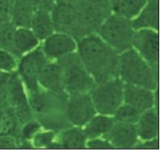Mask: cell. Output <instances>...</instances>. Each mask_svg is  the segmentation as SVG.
I'll return each mask as SVG.
<instances>
[{
    "label": "cell",
    "mask_w": 160,
    "mask_h": 150,
    "mask_svg": "<svg viewBox=\"0 0 160 150\" xmlns=\"http://www.w3.org/2000/svg\"><path fill=\"white\" fill-rule=\"evenodd\" d=\"M115 120L112 116H107L96 114L82 127L86 139L95 138V137H103L111 130Z\"/></svg>",
    "instance_id": "obj_21"
},
{
    "label": "cell",
    "mask_w": 160,
    "mask_h": 150,
    "mask_svg": "<svg viewBox=\"0 0 160 150\" xmlns=\"http://www.w3.org/2000/svg\"><path fill=\"white\" fill-rule=\"evenodd\" d=\"M7 105H9L14 111L20 125L33 118L32 112L29 107L28 92L22 81L20 80L16 72L11 74L9 91L7 97Z\"/></svg>",
    "instance_id": "obj_11"
},
{
    "label": "cell",
    "mask_w": 160,
    "mask_h": 150,
    "mask_svg": "<svg viewBox=\"0 0 160 150\" xmlns=\"http://www.w3.org/2000/svg\"><path fill=\"white\" fill-rule=\"evenodd\" d=\"M48 61L47 57L42 51L41 46L18 58L16 74L22 81L27 92L33 91L40 87L38 78Z\"/></svg>",
    "instance_id": "obj_8"
},
{
    "label": "cell",
    "mask_w": 160,
    "mask_h": 150,
    "mask_svg": "<svg viewBox=\"0 0 160 150\" xmlns=\"http://www.w3.org/2000/svg\"><path fill=\"white\" fill-rule=\"evenodd\" d=\"M96 114L89 92L67 97L65 115L71 126L83 127Z\"/></svg>",
    "instance_id": "obj_9"
},
{
    "label": "cell",
    "mask_w": 160,
    "mask_h": 150,
    "mask_svg": "<svg viewBox=\"0 0 160 150\" xmlns=\"http://www.w3.org/2000/svg\"><path fill=\"white\" fill-rule=\"evenodd\" d=\"M159 141L158 137L150 140H139L138 143L135 145L134 148L139 149H158L159 147Z\"/></svg>",
    "instance_id": "obj_34"
},
{
    "label": "cell",
    "mask_w": 160,
    "mask_h": 150,
    "mask_svg": "<svg viewBox=\"0 0 160 150\" xmlns=\"http://www.w3.org/2000/svg\"><path fill=\"white\" fill-rule=\"evenodd\" d=\"M141 112L134 109L128 103L123 102L118 108V110L113 114L112 118L115 122H121V123H128V124H136L139 120Z\"/></svg>",
    "instance_id": "obj_26"
},
{
    "label": "cell",
    "mask_w": 160,
    "mask_h": 150,
    "mask_svg": "<svg viewBox=\"0 0 160 150\" xmlns=\"http://www.w3.org/2000/svg\"><path fill=\"white\" fill-rule=\"evenodd\" d=\"M134 31L141 28H151L158 31L159 28V4L158 0H147L140 12L131 19Z\"/></svg>",
    "instance_id": "obj_17"
},
{
    "label": "cell",
    "mask_w": 160,
    "mask_h": 150,
    "mask_svg": "<svg viewBox=\"0 0 160 150\" xmlns=\"http://www.w3.org/2000/svg\"><path fill=\"white\" fill-rule=\"evenodd\" d=\"M14 0H0V24L10 22Z\"/></svg>",
    "instance_id": "obj_31"
},
{
    "label": "cell",
    "mask_w": 160,
    "mask_h": 150,
    "mask_svg": "<svg viewBox=\"0 0 160 150\" xmlns=\"http://www.w3.org/2000/svg\"><path fill=\"white\" fill-rule=\"evenodd\" d=\"M103 137L115 149H132L139 141L136 124L121 122L113 123L112 129Z\"/></svg>",
    "instance_id": "obj_13"
},
{
    "label": "cell",
    "mask_w": 160,
    "mask_h": 150,
    "mask_svg": "<svg viewBox=\"0 0 160 150\" xmlns=\"http://www.w3.org/2000/svg\"><path fill=\"white\" fill-rule=\"evenodd\" d=\"M11 74L12 73H2L0 75V107L7 102Z\"/></svg>",
    "instance_id": "obj_30"
},
{
    "label": "cell",
    "mask_w": 160,
    "mask_h": 150,
    "mask_svg": "<svg viewBox=\"0 0 160 150\" xmlns=\"http://www.w3.org/2000/svg\"><path fill=\"white\" fill-rule=\"evenodd\" d=\"M39 86L56 93H65L63 88L62 74L57 61H48L42 69L38 78Z\"/></svg>",
    "instance_id": "obj_16"
},
{
    "label": "cell",
    "mask_w": 160,
    "mask_h": 150,
    "mask_svg": "<svg viewBox=\"0 0 160 150\" xmlns=\"http://www.w3.org/2000/svg\"><path fill=\"white\" fill-rule=\"evenodd\" d=\"M76 52L95 83L118 77L119 54L95 32L77 41Z\"/></svg>",
    "instance_id": "obj_1"
},
{
    "label": "cell",
    "mask_w": 160,
    "mask_h": 150,
    "mask_svg": "<svg viewBox=\"0 0 160 150\" xmlns=\"http://www.w3.org/2000/svg\"><path fill=\"white\" fill-rule=\"evenodd\" d=\"M86 140L83 128L70 126L57 132L56 138L48 149H84Z\"/></svg>",
    "instance_id": "obj_15"
},
{
    "label": "cell",
    "mask_w": 160,
    "mask_h": 150,
    "mask_svg": "<svg viewBox=\"0 0 160 150\" xmlns=\"http://www.w3.org/2000/svg\"><path fill=\"white\" fill-rule=\"evenodd\" d=\"M2 73H3V72H1V71H0V75H1V74H2Z\"/></svg>",
    "instance_id": "obj_37"
},
{
    "label": "cell",
    "mask_w": 160,
    "mask_h": 150,
    "mask_svg": "<svg viewBox=\"0 0 160 150\" xmlns=\"http://www.w3.org/2000/svg\"><path fill=\"white\" fill-rule=\"evenodd\" d=\"M67 97L66 93H56L42 87L28 92L33 118L44 129L59 132L71 126L65 115Z\"/></svg>",
    "instance_id": "obj_2"
},
{
    "label": "cell",
    "mask_w": 160,
    "mask_h": 150,
    "mask_svg": "<svg viewBox=\"0 0 160 150\" xmlns=\"http://www.w3.org/2000/svg\"><path fill=\"white\" fill-rule=\"evenodd\" d=\"M16 27L11 22L0 24V49L14 54V34Z\"/></svg>",
    "instance_id": "obj_25"
},
{
    "label": "cell",
    "mask_w": 160,
    "mask_h": 150,
    "mask_svg": "<svg viewBox=\"0 0 160 150\" xmlns=\"http://www.w3.org/2000/svg\"><path fill=\"white\" fill-rule=\"evenodd\" d=\"M41 43L42 51L50 61H56L77 50V41L65 32H54Z\"/></svg>",
    "instance_id": "obj_12"
},
{
    "label": "cell",
    "mask_w": 160,
    "mask_h": 150,
    "mask_svg": "<svg viewBox=\"0 0 160 150\" xmlns=\"http://www.w3.org/2000/svg\"><path fill=\"white\" fill-rule=\"evenodd\" d=\"M35 11V8L24 0H14L10 22L16 28H29Z\"/></svg>",
    "instance_id": "obj_23"
},
{
    "label": "cell",
    "mask_w": 160,
    "mask_h": 150,
    "mask_svg": "<svg viewBox=\"0 0 160 150\" xmlns=\"http://www.w3.org/2000/svg\"><path fill=\"white\" fill-rule=\"evenodd\" d=\"M41 44L40 40L29 28H16L14 34V55L19 58L35 50Z\"/></svg>",
    "instance_id": "obj_20"
},
{
    "label": "cell",
    "mask_w": 160,
    "mask_h": 150,
    "mask_svg": "<svg viewBox=\"0 0 160 150\" xmlns=\"http://www.w3.org/2000/svg\"><path fill=\"white\" fill-rule=\"evenodd\" d=\"M55 32H65L78 41L92 32H89L75 4L65 0H55L51 8Z\"/></svg>",
    "instance_id": "obj_6"
},
{
    "label": "cell",
    "mask_w": 160,
    "mask_h": 150,
    "mask_svg": "<svg viewBox=\"0 0 160 150\" xmlns=\"http://www.w3.org/2000/svg\"><path fill=\"white\" fill-rule=\"evenodd\" d=\"M86 1L102 6H111V0H86ZM112 7V6H111Z\"/></svg>",
    "instance_id": "obj_36"
},
{
    "label": "cell",
    "mask_w": 160,
    "mask_h": 150,
    "mask_svg": "<svg viewBox=\"0 0 160 150\" xmlns=\"http://www.w3.org/2000/svg\"><path fill=\"white\" fill-rule=\"evenodd\" d=\"M94 109L98 114L113 116L124 102V82L119 77L95 83L89 91Z\"/></svg>",
    "instance_id": "obj_7"
},
{
    "label": "cell",
    "mask_w": 160,
    "mask_h": 150,
    "mask_svg": "<svg viewBox=\"0 0 160 150\" xmlns=\"http://www.w3.org/2000/svg\"><path fill=\"white\" fill-rule=\"evenodd\" d=\"M146 2L147 0H111L112 11V13L132 19L140 12Z\"/></svg>",
    "instance_id": "obj_24"
},
{
    "label": "cell",
    "mask_w": 160,
    "mask_h": 150,
    "mask_svg": "<svg viewBox=\"0 0 160 150\" xmlns=\"http://www.w3.org/2000/svg\"><path fill=\"white\" fill-rule=\"evenodd\" d=\"M18 138L12 135H0V149H16Z\"/></svg>",
    "instance_id": "obj_33"
},
{
    "label": "cell",
    "mask_w": 160,
    "mask_h": 150,
    "mask_svg": "<svg viewBox=\"0 0 160 150\" xmlns=\"http://www.w3.org/2000/svg\"><path fill=\"white\" fill-rule=\"evenodd\" d=\"M61 69L63 88L67 95L89 92L95 82L84 67L77 52L56 60Z\"/></svg>",
    "instance_id": "obj_4"
},
{
    "label": "cell",
    "mask_w": 160,
    "mask_h": 150,
    "mask_svg": "<svg viewBox=\"0 0 160 150\" xmlns=\"http://www.w3.org/2000/svg\"><path fill=\"white\" fill-rule=\"evenodd\" d=\"M155 90L124 83V102L143 112L155 107Z\"/></svg>",
    "instance_id": "obj_14"
},
{
    "label": "cell",
    "mask_w": 160,
    "mask_h": 150,
    "mask_svg": "<svg viewBox=\"0 0 160 150\" xmlns=\"http://www.w3.org/2000/svg\"><path fill=\"white\" fill-rule=\"evenodd\" d=\"M20 123L12 108L5 103L0 107V135H12L18 138Z\"/></svg>",
    "instance_id": "obj_22"
},
{
    "label": "cell",
    "mask_w": 160,
    "mask_h": 150,
    "mask_svg": "<svg viewBox=\"0 0 160 150\" xmlns=\"http://www.w3.org/2000/svg\"><path fill=\"white\" fill-rule=\"evenodd\" d=\"M118 77L124 83L156 90L158 68L151 66L133 48L119 54Z\"/></svg>",
    "instance_id": "obj_3"
},
{
    "label": "cell",
    "mask_w": 160,
    "mask_h": 150,
    "mask_svg": "<svg viewBox=\"0 0 160 150\" xmlns=\"http://www.w3.org/2000/svg\"><path fill=\"white\" fill-rule=\"evenodd\" d=\"M56 135L57 132L42 128L32 139L33 148H48L56 138Z\"/></svg>",
    "instance_id": "obj_28"
},
{
    "label": "cell",
    "mask_w": 160,
    "mask_h": 150,
    "mask_svg": "<svg viewBox=\"0 0 160 150\" xmlns=\"http://www.w3.org/2000/svg\"><path fill=\"white\" fill-rule=\"evenodd\" d=\"M42 128H43L42 125L39 123V121L36 120L35 118L27 121V122H24L23 124L20 125L18 140L32 141L33 136H35Z\"/></svg>",
    "instance_id": "obj_27"
},
{
    "label": "cell",
    "mask_w": 160,
    "mask_h": 150,
    "mask_svg": "<svg viewBox=\"0 0 160 150\" xmlns=\"http://www.w3.org/2000/svg\"><path fill=\"white\" fill-rule=\"evenodd\" d=\"M85 147L87 149H115L104 137H95L86 140Z\"/></svg>",
    "instance_id": "obj_32"
},
{
    "label": "cell",
    "mask_w": 160,
    "mask_h": 150,
    "mask_svg": "<svg viewBox=\"0 0 160 150\" xmlns=\"http://www.w3.org/2000/svg\"><path fill=\"white\" fill-rule=\"evenodd\" d=\"M18 58L14 54L0 49V71L3 73L16 72Z\"/></svg>",
    "instance_id": "obj_29"
},
{
    "label": "cell",
    "mask_w": 160,
    "mask_h": 150,
    "mask_svg": "<svg viewBox=\"0 0 160 150\" xmlns=\"http://www.w3.org/2000/svg\"><path fill=\"white\" fill-rule=\"evenodd\" d=\"M132 48L140 54L153 67L158 68L159 62V35L158 31L141 28L134 32Z\"/></svg>",
    "instance_id": "obj_10"
},
{
    "label": "cell",
    "mask_w": 160,
    "mask_h": 150,
    "mask_svg": "<svg viewBox=\"0 0 160 150\" xmlns=\"http://www.w3.org/2000/svg\"><path fill=\"white\" fill-rule=\"evenodd\" d=\"M136 129L139 140H150L158 137V114L154 108L141 112L136 123Z\"/></svg>",
    "instance_id": "obj_18"
},
{
    "label": "cell",
    "mask_w": 160,
    "mask_h": 150,
    "mask_svg": "<svg viewBox=\"0 0 160 150\" xmlns=\"http://www.w3.org/2000/svg\"><path fill=\"white\" fill-rule=\"evenodd\" d=\"M24 1H27L36 10L40 9V8H47V9L51 10L55 0H24Z\"/></svg>",
    "instance_id": "obj_35"
},
{
    "label": "cell",
    "mask_w": 160,
    "mask_h": 150,
    "mask_svg": "<svg viewBox=\"0 0 160 150\" xmlns=\"http://www.w3.org/2000/svg\"><path fill=\"white\" fill-rule=\"evenodd\" d=\"M134 28L131 19L111 13L96 30L95 34L118 54L132 48Z\"/></svg>",
    "instance_id": "obj_5"
},
{
    "label": "cell",
    "mask_w": 160,
    "mask_h": 150,
    "mask_svg": "<svg viewBox=\"0 0 160 150\" xmlns=\"http://www.w3.org/2000/svg\"><path fill=\"white\" fill-rule=\"evenodd\" d=\"M29 28L33 32V34L40 40V42L44 41L46 38L53 34L55 30L51 10L47 9V8L37 9L33 12Z\"/></svg>",
    "instance_id": "obj_19"
}]
</instances>
